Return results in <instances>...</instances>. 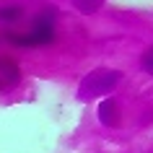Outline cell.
I'll return each mask as SVG.
<instances>
[{"label": "cell", "mask_w": 153, "mask_h": 153, "mask_svg": "<svg viewBox=\"0 0 153 153\" xmlns=\"http://www.w3.org/2000/svg\"><path fill=\"white\" fill-rule=\"evenodd\" d=\"M52 21H55L52 10H47V16L42 10V16L36 18V24H34V29L29 34L10 31V34H5V39L10 44H16V47H44V44H49V42L55 39V26H52Z\"/></svg>", "instance_id": "6da1fadb"}, {"label": "cell", "mask_w": 153, "mask_h": 153, "mask_svg": "<svg viewBox=\"0 0 153 153\" xmlns=\"http://www.w3.org/2000/svg\"><path fill=\"white\" fill-rule=\"evenodd\" d=\"M143 68H145L148 73H153V52H148V55L143 57Z\"/></svg>", "instance_id": "5b68a950"}, {"label": "cell", "mask_w": 153, "mask_h": 153, "mask_svg": "<svg viewBox=\"0 0 153 153\" xmlns=\"http://www.w3.org/2000/svg\"><path fill=\"white\" fill-rule=\"evenodd\" d=\"M117 117H120V114H117V101H114L112 96H106V101L99 104V120L104 122V125H109V127H117V125H120Z\"/></svg>", "instance_id": "3957f363"}, {"label": "cell", "mask_w": 153, "mask_h": 153, "mask_svg": "<svg viewBox=\"0 0 153 153\" xmlns=\"http://www.w3.org/2000/svg\"><path fill=\"white\" fill-rule=\"evenodd\" d=\"M21 18V8L18 5H5V8H0V21H18Z\"/></svg>", "instance_id": "277c9868"}, {"label": "cell", "mask_w": 153, "mask_h": 153, "mask_svg": "<svg viewBox=\"0 0 153 153\" xmlns=\"http://www.w3.org/2000/svg\"><path fill=\"white\" fill-rule=\"evenodd\" d=\"M151 52H153V49H151Z\"/></svg>", "instance_id": "8992f818"}, {"label": "cell", "mask_w": 153, "mask_h": 153, "mask_svg": "<svg viewBox=\"0 0 153 153\" xmlns=\"http://www.w3.org/2000/svg\"><path fill=\"white\" fill-rule=\"evenodd\" d=\"M120 81V73L117 70H94L91 75H86V81L81 83V91L78 96L81 99H96L104 96L106 91H112Z\"/></svg>", "instance_id": "7a4b0ae2"}]
</instances>
